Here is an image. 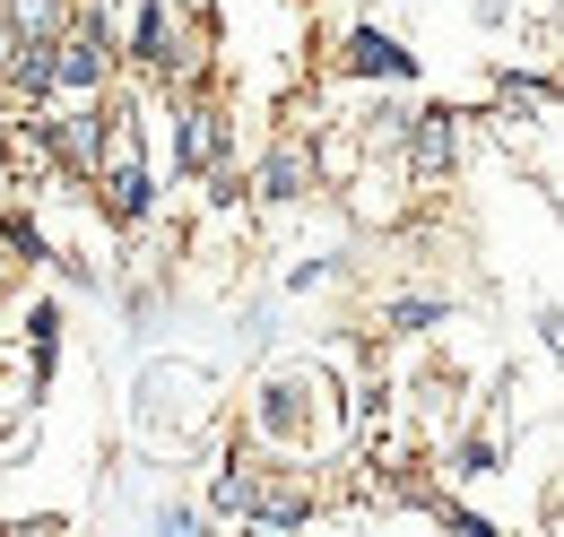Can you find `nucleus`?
Listing matches in <instances>:
<instances>
[{
  "label": "nucleus",
  "mask_w": 564,
  "mask_h": 537,
  "mask_svg": "<svg viewBox=\"0 0 564 537\" xmlns=\"http://www.w3.org/2000/svg\"><path fill=\"white\" fill-rule=\"evenodd\" d=\"M226 434L252 451V460H295V469H322L356 442V407H348V373L330 355H286L270 364L243 407H226Z\"/></svg>",
  "instance_id": "obj_1"
},
{
  "label": "nucleus",
  "mask_w": 564,
  "mask_h": 537,
  "mask_svg": "<svg viewBox=\"0 0 564 537\" xmlns=\"http://www.w3.org/2000/svg\"><path fill=\"white\" fill-rule=\"evenodd\" d=\"M131 434H140L156 460H183L200 451L209 434H226V382L192 355H156L140 382H131Z\"/></svg>",
  "instance_id": "obj_2"
},
{
  "label": "nucleus",
  "mask_w": 564,
  "mask_h": 537,
  "mask_svg": "<svg viewBox=\"0 0 564 537\" xmlns=\"http://www.w3.org/2000/svg\"><path fill=\"white\" fill-rule=\"evenodd\" d=\"M113 53L140 69L148 87H200L217 62V18L209 9H183V0H140L131 26L113 35Z\"/></svg>",
  "instance_id": "obj_3"
},
{
  "label": "nucleus",
  "mask_w": 564,
  "mask_h": 537,
  "mask_svg": "<svg viewBox=\"0 0 564 537\" xmlns=\"http://www.w3.org/2000/svg\"><path fill=\"white\" fill-rule=\"evenodd\" d=\"M165 96H174V174L200 183L217 165H235V105L217 96L209 78L200 87H165Z\"/></svg>",
  "instance_id": "obj_4"
},
{
  "label": "nucleus",
  "mask_w": 564,
  "mask_h": 537,
  "mask_svg": "<svg viewBox=\"0 0 564 537\" xmlns=\"http://www.w3.org/2000/svg\"><path fill=\"white\" fill-rule=\"evenodd\" d=\"M460 156H469V113L460 105H409V131H400V174L434 191V183H452L460 174Z\"/></svg>",
  "instance_id": "obj_5"
},
{
  "label": "nucleus",
  "mask_w": 564,
  "mask_h": 537,
  "mask_svg": "<svg viewBox=\"0 0 564 537\" xmlns=\"http://www.w3.org/2000/svg\"><path fill=\"white\" fill-rule=\"evenodd\" d=\"M243 200H252V208H304V200H322V174H313V147H304V131H279L261 156H252Z\"/></svg>",
  "instance_id": "obj_6"
},
{
  "label": "nucleus",
  "mask_w": 564,
  "mask_h": 537,
  "mask_svg": "<svg viewBox=\"0 0 564 537\" xmlns=\"http://www.w3.org/2000/svg\"><path fill=\"white\" fill-rule=\"evenodd\" d=\"M330 78H356V87H409V78H417V53H409V35H391V26H348V35L330 44Z\"/></svg>",
  "instance_id": "obj_7"
},
{
  "label": "nucleus",
  "mask_w": 564,
  "mask_h": 537,
  "mask_svg": "<svg viewBox=\"0 0 564 537\" xmlns=\"http://www.w3.org/2000/svg\"><path fill=\"white\" fill-rule=\"evenodd\" d=\"M62 338H70V313H62V295H35L26 313H18V373H26V391L44 399L53 391V373H62Z\"/></svg>",
  "instance_id": "obj_8"
},
{
  "label": "nucleus",
  "mask_w": 564,
  "mask_h": 537,
  "mask_svg": "<svg viewBox=\"0 0 564 537\" xmlns=\"http://www.w3.org/2000/svg\"><path fill=\"white\" fill-rule=\"evenodd\" d=\"M252 485H261V460L226 434V442H217V460H209V485H200V520H243Z\"/></svg>",
  "instance_id": "obj_9"
},
{
  "label": "nucleus",
  "mask_w": 564,
  "mask_h": 537,
  "mask_svg": "<svg viewBox=\"0 0 564 537\" xmlns=\"http://www.w3.org/2000/svg\"><path fill=\"white\" fill-rule=\"evenodd\" d=\"M434 330H452V295H382L373 304V347H400V338H434Z\"/></svg>",
  "instance_id": "obj_10"
},
{
  "label": "nucleus",
  "mask_w": 564,
  "mask_h": 537,
  "mask_svg": "<svg viewBox=\"0 0 564 537\" xmlns=\"http://www.w3.org/2000/svg\"><path fill=\"white\" fill-rule=\"evenodd\" d=\"M495 105H503V113H530V122H547V131H556V78H539V69H530V78H521V69H495Z\"/></svg>",
  "instance_id": "obj_11"
},
{
  "label": "nucleus",
  "mask_w": 564,
  "mask_h": 537,
  "mask_svg": "<svg viewBox=\"0 0 564 537\" xmlns=\"http://www.w3.org/2000/svg\"><path fill=\"white\" fill-rule=\"evenodd\" d=\"M156 529H165V537H192V529H200V503L165 494V503H156Z\"/></svg>",
  "instance_id": "obj_12"
},
{
  "label": "nucleus",
  "mask_w": 564,
  "mask_h": 537,
  "mask_svg": "<svg viewBox=\"0 0 564 537\" xmlns=\"http://www.w3.org/2000/svg\"><path fill=\"white\" fill-rule=\"evenodd\" d=\"M18 286H26V261H18V252H9V234H0V304H9Z\"/></svg>",
  "instance_id": "obj_13"
}]
</instances>
